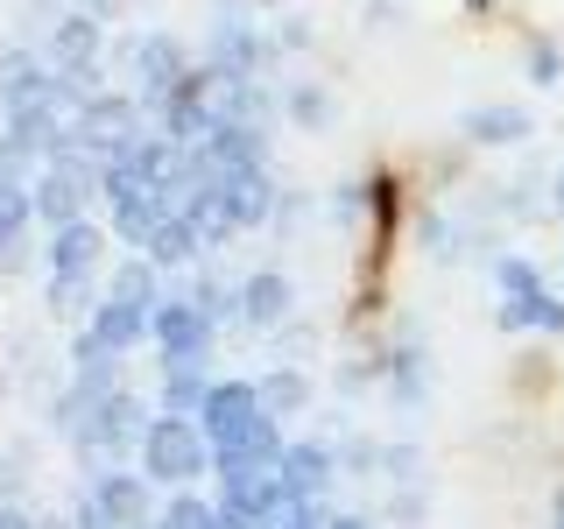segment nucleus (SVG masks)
Segmentation results:
<instances>
[{"label": "nucleus", "mask_w": 564, "mask_h": 529, "mask_svg": "<svg viewBox=\"0 0 564 529\" xmlns=\"http://www.w3.org/2000/svg\"><path fill=\"white\" fill-rule=\"evenodd\" d=\"M205 438H212V458L219 466H275L282 458V417L261 410V388L254 381H212V396H205Z\"/></svg>", "instance_id": "1"}, {"label": "nucleus", "mask_w": 564, "mask_h": 529, "mask_svg": "<svg viewBox=\"0 0 564 529\" xmlns=\"http://www.w3.org/2000/svg\"><path fill=\"white\" fill-rule=\"evenodd\" d=\"M155 304H163V269H155L149 255L120 261V269L106 276L99 304L85 311V339H93L99 353H113V360H128V353H134L141 339H149Z\"/></svg>", "instance_id": "2"}, {"label": "nucleus", "mask_w": 564, "mask_h": 529, "mask_svg": "<svg viewBox=\"0 0 564 529\" xmlns=\"http://www.w3.org/2000/svg\"><path fill=\"white\" fill-rule=\"evenodd\" d=\"M134 466L149 473L163 494H176V487H198V481H212V438H205V423L198 417H163L155 410L149 417V431H141V445H134Z\"/></svg>", "instance_id": "3"}, {"label": "nucleus", "mask_w": 564, "mask_h": 529, "mask_svg": "<svg viewBox=\"0 0 564 529\" xmlns=\"http://www.w3.org/2000/svg\"><path fill=\"white\" fill-rule=\"evenodd\" d=\"M360 219H367V276H360V317H367V311H381V276L402 240V219H410V184L388 163L360 176Z\"/></svg>", "instance_id": "4"}, {"label": "nucleus", "mask_w": 564, "mask_h": 529, "mask_svg": "<svg viewBox=\"0 0 564 529\" xmlns=\"http://www.w3.org/2000/svg\"><path fill=\"white\" fill-rule=\"evenodd\" d=\"M99 198H106V226H113V240H128V247H149L155 226L176 212L170 191L149 184V176H141L134 163H120V155L99 170Z\"/></svg>", "instance_id": "5"}, {"label": "nucleus", "mask_w": 564, "mask_h": 529, "mask_svg": "<svg viewBox=\"0 0 564 529\" xmlns=\"http://www.w3.org/2000/svg\"><path fill=\"white\" fill-rule=\"evenodd\" d=\"M149 339H155V360H163V367H212L219 317H212L191 290H176V296H163V304H155Z\"/></svg>", "instance_id": "6"}, {"label": "nucleus", "mask_w": 564, "mask_h": 529, "mask_svg": "<svg viewBox=\"0 0 564 529\" xmlns=\"http://www.w3.org/2000/svg\"><path fill=\"white\" fill-rule=\"evenodd\" d=\"M99 261H106V234L93 219H78V226H57L50 234V304L57 311H93L85 296H93V276H99Z\"/></svg>", "instance_id": "7"}, {"label": "nucleus", "mask_w": 564, "mask_h": 529, "mask_svg": "<svg viewBox=\"0 0 564 529\" xmlns=\"http://www.w3.org/2000/svg\"><path fill=\"white\" fill-rule=\"evenodd\" d=\"M155 481H149V473H128V466H113V473H93V487H85V501H93L99 508V522L106 529H155V508H163V501H155V494H149Z\"/></svg>", "instance_id": "8"}, {"label": "nucleus", "mask_w": 564, "mask_h": 529, "mask_svg": "<svg viewBox=\"0 0 564 529\" xmlns=\"http://www.w3.org/2000/svg\"><path fill=\"white\" fill-rule=\"evenodd\" d=\"M275 473H282V487H290V501L325 508L332 481H339V452H332L325 438H290V445H282V458H275Z\"/></svg>", "instance_id": "9"}, {"label": "nucleus", "mask_w": 564, "mask_h": 529, "mask_svg": "<svg viewBox=\"0 0 564 529\" xmlns=\"http://www.w3.org/2000/svg\"><path fill=\"white\" fill-rule=\"evenodd\" d=\"M290 311H296V290H290V276H282V269L240 276V325L247 332H275Z\"/></svg>", "instance_id": "10"}, {"label": "nucleus", "mask_w": 564, "mask_h": 529, "mask_svg": "<svg viewBox=\"0 0 564 529\" xmlns=\"http://www.w3.org/2000/svg\"><path fill=\"white\" fill-rule=\"evenodd\" d=\"M458 134H466V141H480V149H516V141H529L536 128H529V114H522V106L494 99V106H473V114L458 120Z\"/></svg>", "instance_id": "11"}, {"label": "nucleus", "mask_w": 564, "mask_h": 529, "mask_svg": "<svg viewBox=\"0 0 564 529\" xmlns=\"http://www.w3.org/2000/svg\"><path fill=\"white\" fill-rule=\"evenodd\" d=\"M501 332H543V339H564V296L557 290H536V296H516V304L494 311Z\"/></svg>", "instance_id": "12"}, {"label": "nucleus", "mask_w": 564, "mask_h": 529, "mask_svg": "<svg viewBox=\"0 0 564 529\" xmlns=\"http://www.w3.org/2000/svg\"><path fill=\"white\" fill-rule=\"evenodd\" d=\"M205 396H212V375H205V367H163L155 410H163V417H198Z\"/></svg>", "instance_id": "13"}, {"label": "nucleus", "mask_w": 564, "mask_h": 529, "mask_svg": "<svg viewBox=\"0 0 564 529\" xmlns=\"http://www.w3.org/2000/svg\"><path fill=\"white\" fill-rule=\"evenodd\" d=\"M155 529H226V522H219V501H212V494L176 487V494H163V508H155Z\"/></svg>", "instance_id": "14"}, {"label": "nucleus", "mask_w": 564, "mask_h": 529, "mask_svg": "<svg viewBox=\"0 0 564 529\" xmlns=\"http://www.w3.org/2000/svg\"><path fill=\"white\" fill-rule=\"evenodd\" d=\"M198 247H205V234L184 219V212H170V219L155 226V240H149V261H155V269H176V261H191Z\"/></svg>", "instance_id": "15"}, {"label": "nucleus", "mask_w": 564, "mask_h": 529, "mask_svg": "<svg viewBox=\"0 0 564 529\" xmlns=\"http://www.w3.org/2000/svg\"><path fill=\"white\" fill-rule=\"evenodd\" d=\"M99 50V29H93V14H64L57 22V35H50V57H57V71H70L78 64L85 71V57Z\"/></svg>", "instance_id": "16"}, {"label": "nucleus", "mask_w": 564, "mask_h": 529, "mask_svg": "<svg viewBox=\"0 0 564 529\" xmlns=\"http://www.w3.org/2000/svg\"><path fill=\"white\" fill-rule=\"evenodd\" d=\"M254 388H261V410H269V417H296L311 402V381L296 375V367H275V375H261Z\"/></svg>", "instance_id": "17"}, {"label": "nucleus", "mask_w": 564, "mask_h": 529, "mask_svg": "<svg viewBox=\"0 0 564 529\" xmlns=\"http://www.w3.org/2000/svg\"><path fill=\"white\" fill-rule=\"evenodd\" d=\"M494 282H501V304H516V296H536L543 290V269L529 255H501V261H494Z\"/></svg>", "instance_id": "18"}, {"label": "nucleus", "mask_w": 564, "mask_h": 529, "mask_svg": "<svg viewBox=\"0 0 564 529\" xmlns=\"http://www.w3.org/2000/svg\"><path fill=\"white\" fill-rule=\"evenodd\" d=\"M35 219L29 184H0V240H22V226Z\"/></svg>", "instance_id": "19"}, {"label": "nucleus", "mask_w": 564, "mask_h": 529, "mask_svg": "<svg viewBox=\"0 0 564 529\" xmlns=\"http://www.w3.org/2000/svg\"><path fill=\"white\" fill-rule=\"evenodd\" d=\"M522 57H529V78H536V85H557L564 78V50L551 43V35H529Z\"/></svg>", "instance_id": "20"}, {"label": "nucleus", "mask_w": 564, "mask_h": 529, "mask_svg": "<svg viewBox=\"0 0 564 529\" xmlns=\"http://www.w3.org/2000/svg\"><path fill=\"white\" fill-rule=\"evenodd\" d=\"M290 114L304 120V128H317V120H325L332 106H325V93H317V85H296V93H290Z\"/></svg>", "instance_id": "21"}, {"label": "nucleus", "mask_w": 564, "mask_h": 529, "mask_svg": "<svg viewBox=\"0 0 564 529\" xmlns=\"http://www.w3.org/2000/svg\"><path fill=\"white\" fill-rule=\"evenodd\" d=\"M275 529H325V508H311V501H296L290 516H282Z\"/></svg>", "instance_id": "22"}, {"label": "nucleus", "mask_w": 564, "mask_h": 529, "mask_svg": "<svg viewBox=\"0 0 564 529\" xmlns=\"http://www.w3.org/2000/svg\"><path fill=\"white\" fill-rule=\"evenodd\" d=\"M325 529H381L375 516H352V508H339V516H325Z\"/></svg>", "instance_id": "23"}, {"label": "nucleus", "mask_w": 564, "mask_h": 529, "mask_svg": "<svg viewBox=\"0 0 564 529\" xmlns=\"http://www.w3.org/2000/svg\"><path fill=\"white\" fill-rule=\"evenodd\" d=\"M551 205H557V212H564V170H557V176H551Z\"/></svg>", "instance_id": "24"}, {"label": "nucleus", "mask_w": 564, "mask_h": 529, "mask_svg": "<svg viewBox=\"0 0 564 529\" xmlns=\"http://www.w3.org/2000/svg\"><path fill=\"white\" fill-rule=\"evenodd\" d=\"M494 8H501V0H466V14H494Z\"/></svg>", "instance_id": "25"}, {"label": "nucleus", "mask_w": 564, "mask_h": 529, "mask_svg": "<svg viewBox=\"0 0 564 529\" xmlns=\"http://www.w3.org/2000/svg\"><path fill=\"white\" fill-rule=\"evenodd\" d=\"M557 529H564V494H557Z\"/></svg>", "instance_id": "26"}]
</instances>
